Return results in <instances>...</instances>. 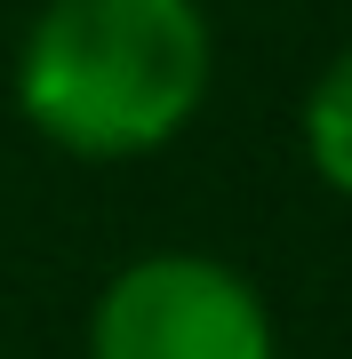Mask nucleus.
I'll use <instances>...</instances> for the list:
<instances>
[{
  "mask_svg": "<svg viewBox=\"0 0 352 359\" xmlns=\"http://www.w3.org/2000/svg\"><path fill=\"white\" fill-rule=\"evenodd\" d=\"M89 359H280L273 311L200 248L120 264L89 311Z\"/></svg>",
  "mask_w": 352,
  "mask_h": 359,
  "instance_id": "2",
  "label": "nucleus"
},
{
  "mask_svg": "<svg viewBox=\"0 0 352 359\" xmlns=\"http://www.w3.org/2000/svg\"><path fill=\"white\" fill-rule=\"evenodd\" d=\"M216 40L200 0H48L16 48V104L72 160H144L200 120Z\"/></svg>",
  "mask_w": 352,
  "mask_h": 359,
  "instance_id": "1",
  "label": "nucleus"
},
{
  "mask_svg": "<svg viewBox=\"0 0 352 359\" xmlns=\"http://www.w3.org/2000/svg\"><path fill=\"white\" fill-rule=\"evenodd\" d=\"M304 160L328 192L352 200V40L320 65L313 96H304Z\"/></svg>",
  "mask_w": 352,
  "mask_h": 359,
  "instance_id": "3",
  "label": "nucleus"
}]
</instances>
